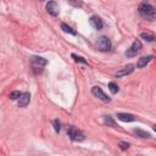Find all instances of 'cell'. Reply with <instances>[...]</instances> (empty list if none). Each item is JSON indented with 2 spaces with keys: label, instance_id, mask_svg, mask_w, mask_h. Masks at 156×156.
Segmentation results:
<instances>
[{
  "label": "cell",
  "instance_id": "1",
  "mask_svg": "<svg viewBox=\"0 0 156 156\" xmlns=\"http://www.w3.org/2000/svg\"><path fill=\"white\" fill-rule=\"evenodd\" d=\"M139 13L143 18L147 20V21H154L155 20V16H156V11H155V7L147 2H141L139 5Z\"/></svg>",
  "mask_w": 156,
  "mask_h": 156
},
{
  "label": "cell",
  "instance_id": "2",
  "mask_svg": "<svg viewBox=\"0 0 156 156\" xmlns=\"http://www.w3.org/2000/svg\"><path fill=\"white\" fill-rule=\"evenodd\" d=\"M67 134H68V136H69L72 140H74V141H83V140L85 139L84 133H83L82 130L77 129L76 127H69V128L67 129Z\"/></svg>",
  "mask_w": 156,
  "mask_h": 156
},
{
  "label": "cell",
  "instance_id": "3",
  "mask_svg": "<svg viewBox=\"0 0 156 156\" xmlns=\"http://www.w3.org/2000/svg\"><path fill=\"white\" fill-rule=\"evenodd\" d=\"M96 46H98V49H99L100 51L106 52V51H110V50H111L112 44H111V40H110L107 37L102 35V37H100V38L98 39V41H96Z\"/></svg>",
  "mask_w": 156,
  "mask_h": 156
},
{
  "label": "cell",
  "instance_id": "4",
  "mask_svg": "<svg viewBox=\"0 0 156 156\" xmlns=\"http://www.w3.org/2000/svg\"><path fill=\"white\" fill-rule=\"evenodd\" d=\"M140 50H141V41L138 40V39H135V40L133 41L132 46H130L129 49H127L126 55H127L128 57H133V56H136V54H138Z\"/></svg>",
  "mask_w": 156,
  "mask_h": 156
},
{
  "label": "cell",
  "instance_id": "5",
  "mask_svg": "<svg viewBox=\"0 0 156 156\" xmlns=\"http://www.w3.org/2000/svg\"><path fill=\"white\" fill-rule=\"evenodd\" d=\"M91 93H93V95H95L96 98H99L100 100H102L104 102H110L111 101V99L102 91V89L100 87H93L91 88Z\"/></svg>",
  "mask_w": 156,
  "mask_h": 156
},
{
  "label": "cell",
  "instance_id": "6",
  "mask_svg": "<svg viewBox=\"0 0 156 156\" xmlns=\"http://www.w3.org/2000/svg\"><path fill=\"white\" fill-rule=\"evenodd\" d=\"M46 11H48L49 15L56 17L58 15V12H60V7H58V5H57L56 1H49L46 4Z\"/></svg>",
  "mask_w": 156,
  "mask_h": 156
},
{
  "label": "cell",
  "instance_id": "7",
  "mask_svg": "<svg viewBox=\"0 0 156 156\" xmlns=\"http://www.w3.org/2000/svg\"><path fill=\"white\" fill-rule=\"evenodd\" d=\"M134 71V65H132V63H129V65H127V66H124L123 68H121L117 73H116V77H118V78H121V77H124V76H128V74H130L132 72Z\"/></svg>",
  "mask_w": 156,
  "mask_h": 156
},
{
  "label": "cell",
  "instance_id": "8",
  "mask_svg": "<svg viewBox=\"0 0 156 156\" xmlns=\"http://www.w3.org/2000/svg\"><path fill=\"white\" fill-rule=\"evenodd\" d=\"M89 23L91 24L93 28H95V29H98V30H100V29L102 28V26H104L102 20H101L99 16H91V17L89 18Z\"/></svg>",
  "mask_w": 156,
  "mask_h": 156
},
{
  "label": "cell",
  "instance_id": "9",
  "mask_svg": "<svg viewBox=\"0 0 156 156\" xmlns=\"http://www.w3.org/2000/svg\"><path fill=\"white\" fill-rule=\"evenodd\" d=\"M30 62H32V65L34 66V67H44L46 63H48V61L44 58V57H40V56H33L32 58H30Z\"/></svg>",
  "mask_w": 156,
  "mask_h": 156
},
{
  "label": "cell",
  "instance_id": "10",
  "mask_svg": "<svg viewBox=\"0 0 156 156\" xmlns=\"http://www.w3.org/2000/svg\"><path fill=\"white\" fill-rule=\"evenodd\" d=\"M29 101H30L29 93H22L21 96H20V99H18V106L20 107H24V106H27L29 104Z\"/></svg>",
  "mask_w": 156,
  "mask_h": 156
},
{
  "label": "cell",
  "instance_id": "11",
  "mask_svg": "<svg viewBox=\"0 0 156 156\" xmlns=\"http://www.w3.org/2000/svg\"><path fill=\"white\" fill-rule=\"evenodd\" d=\"M117 118L122 122H133L135 121V116L134 115H130V113H123V112H119L117 113Z\"/></svg>",
  "mask_w": 156,
  "mask_h": 156
},
{
  "label": "cell",
  "instance_id": "12",
  "mask_svg": "<svg viewBox=\"0 0 156 156\" xmlns=\"http://www.w3.org/2000/svg\"><path fill=\"white\" fill-rule=\"evenodd\" d=\"M151 60H152V56H151V55L143 56V57H140V58L138 60V62H136V67H138V68H143V67H145Z\"/></svg>",
  "mask_w": 156,
  "mask_h": 156
},
{
  "label": "cell",
  "instance_id": "13",
  "mask_svg": "<svg viewBox=\"0 0 156 156\" xmlns=\"http://www.w3.org/2000/svg\"><path fill=\"white\" fill-rule=\"evenodd\" d=\"M61 29H62L65 33H68V34H72V35H76V34H77V32H76L72 27H69L68 24H66V23H61Z\"/></svg>",
  "mask_w": 156,
  "mask_h": 156
},
{
  "label": "cell",
  "instance_id": "14",
  "mask_svg": "<svg viewBox=\"0 0 156 156\" xmlns=\"http://www.w3.org/2000/svg\"><path fill=\"white\" fill-rule=\"evenodd\" d=\"M140 37H141L143 39H145L146 41H149V43L154 41V39H155V37H154V34H152L151 32H143V33L140 34Z\"/></svg>",
  "mask_w": 156,
  "mask_h": 156
},
{
  "label": "cell",
  "instance_id": "15",
  "mask_svg": "<svg viewBox=\"0 0 156 156\" xmlns=\"http://www.w3.org/2000/svg\"><path fill=\"white\" fill-rule=\"evenodd\" d=\"M104 123L107 124V126H111V127H116V122L113 121V118L111 116H105L104 117Z\"/></svg>",
  "mask_w": 156,
  "mask_h": 156
},
{
  "label": "cell",
  "instance_id": "16",
  "mask_svg": "<svg viewBox=\"0 0 156 156\" xmlns=\"http://www.w3.org/2000/svg\"><path fill=\"white\" fill-rule=\"evenodd\" d=\"M134 133H135L138 136L144 138V139H145V138L147 139V138H150V136H151L149 133H146V132H144V130H141V129H134Z\"/></svg>",
  "mask_w": 156,
  "mask_h": 156
},
{
  "label": "cell",
  "instance_id": "17",
  "mask_svg": "<svg viewBox=\"0 0 156 156\" xmlns=\"http://www.w3.org/2000/svg\"><path fill=\"white\" fill-rule=\"evenodd\" d=\"M108 89H110V91H111L112 94H116V93H118V90H119L118 85H117L115 82H110V83H108Z\"/></svg>",
  "mask_w": 156,
  "mask_h": 156
},
{
  "label": "cell",
  "instance_id": "18",
  "mask_svg": "<svg viewBox=\"0 0 156 156\" xmlns=\"http://www.w3.org/2000/svg\"><path fill=\"white\" fill-rule=\"evenodd\" d=\"M21 94H22V93H20V91H17V90H15V91H11V93H10V95H9V98H10L11 100H16V99H20V96H21Z\"/></svg>",
  "mask_w": 156,
  "mask_h": 156
},
{
  "label": "cell",
  "instance_id": "19",
  "mask_svg": "<svg viewBox=\"0 0 156 156\" xmlns=\"http://www.w3.org/2000/svg\"><path fill=\"white\" fill-rule=\"evenodd\" d=\"M52 124H54V129H55V132L58 133V132L61 130V122H60L58 119H55V121L52 122Z\"/></svg>",
  "mask_w": 156,
  "mask_h": 156
},
{
  "label": "cell",
  "instance_id": "20",
  "mask_svg": "<svg viewBox=\"0 0 156 156\" xmlns=\"http://www.w3.org/2000/svg\"><path fill=\"white\" fill-rule=\"evenodd\" d=\"M72 57L77 61V62H83V63H87V60H84V57H82V56H78V55H76V54H72Z\"/></svg>",
  "mask_w": 156,
  "mask_h": 156
},
{
  "label": "cell",
  "instance_id": "21",
  "mask_svg": "<svg viewBox=\"0 0 156 156\" xmlns=\"http://www.w3.org/2000/svg\"><path fill=\"white\" fill-rule=\"evenodd\" d=\"M119 147L122 149V150H127L128 147H129V143H127V141H119Z\"/></svg>",
  "mask_w": 156,
  "mask_h": 156
}]
</instances>
